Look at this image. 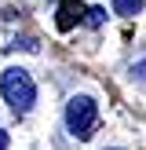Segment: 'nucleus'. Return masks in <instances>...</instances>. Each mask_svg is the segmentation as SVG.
Instances as JSON below:
<instances>
[{
  "label": "nucleus",
  "instance_id": "obj_1",
  "mask_svg": "<svg viewBox=\"0 0 146 150\" xmlns=\"http://www.w3.org/2000/svg\"><path fill=\"white\" fill-rule=\"evenodd\" d=\"M0 92H4V99L11 103L15 114H29L33 103H36V84H33V77H29V70H22V66H7L4 70Z\"/></svg>",
  "mask_w": 146,
  "mask_h": 150
},
{
  "label": "nucleus",
  "instance_id": "obj_3",
  "mask_svg": "<svg viewBox=\"0 0 146 150\" xmlns=\"http://www.w3.org/2000/svg\"><path fill=\"white\" fill-rule=\"evenodd\" d=\"M88 7L80 4V0H58V11H55V26L62 29V33H69L77 22H84Z\"/></svg>",
  "mask_w": 146,
  "mask_h": 150
},
{
  "label": "nucleus",
  "instance_id": "obj_7",
  "mask_svg": "<svg viewBox=\"0 0 146 150\" xmlns=\"http://www.w3.org/2000/svg\"><path fill=\"white\" fill-rule=\"evenodd\" d=\"M139 77L146 81V59H142V62H139Z\"/></svg>",
  "mask_w": 146,
  "mask_h": 150
},
{
  "label": "nucleus",
  "instance_id": "obj_5",
  "mask_svg": "<svg viewBox=\"0 0 146 150\" xmlns=\"http://www.w3.org/2000/svg\"><path fill=\"white\" fill-rule=\"evenodd\" d=\"M84 22L91 29H99V26H106V7H88V15H84Z\"/></svg>",
  "mask_w": 146,
  "mask_h": 150
},
{
  "label": "nucleus",
  "instance_id": "obj_4",
  "mask_svg": "<svg viewBox=\"0 0 146 150\" xmlns=\"http://www.w3.org/2000/svg\"><path fill=\"white\" fill-rule=\"evenodd\" d=\"M142 4H146V0H113V11L124 15V18H131V15L142 11Z\"/></svg>",
  "mask_w": 146,
  "mask_h": 150
},
{
  "label": "nucleus",
  "instance_id": "obj_2",
  "mask_svg": "<svg viewBox=\"0 0 146 150\" xmlns=\"http://www.w3.org/2000/svg\"><path fill=\"white\" fill-rule=\"evenodd\" d=\"M95 125H99V106L91 95H73L66 103V128L73 139H91Z\"/></svg>",
  "mask_w": 146,
  "mask_h": 150
},
{
  "label": "nucleus",
  "instance_id": "obj_6",
  "mask_svg": "<svg viewBox=\"0 0 146 150\" xmlns=\"http://www.w3.org/2000/svg\"><path fill=\"white\" fill-rule=\"evenodd\" d=\"M7 143H11V136H7V132L0 128V150H7Z\"/></svg>",
  "mask_w": 146,
  "mask_h": 150
}]
</instances>
